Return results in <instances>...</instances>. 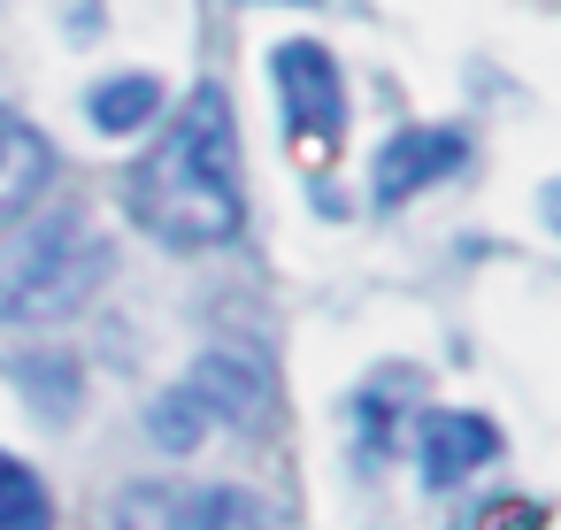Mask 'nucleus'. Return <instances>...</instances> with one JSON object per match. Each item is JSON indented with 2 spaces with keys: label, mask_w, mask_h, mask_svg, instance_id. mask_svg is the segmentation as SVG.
<instances>
[{
  "label": "nucleus",
  "mask_w": 561,
  "mask_h": 530,
  "mask_svg": "<svg viewBox=\"0 0 561 530\" xmlns=\"http://www.w3.org/2000/svg\"><path fill=\"white\" fill-rule=\"evenodd\" d=\"M270 78H277V101H285L293 154H300V162H331L339 139H346V85H339V62H331L316 39H285V47L270 55Z\"/></svg>",
  "instance_id": "7ed1b4c3"
},
{
  "label": "nucleus",
  "mask_w": 561,
  "mask_h": 530,
  "mask_svg": "<svg viewBox=\"0 0 561 530\" xmlns=\"http://www.w3.org/2000/svg\"><path fill=\"white\" fill-rule=\"evenodd\" d=\"M55 177V154H47V139L24 124V116H9L0 108V216H16L39 185Z\"/></svg>",
  "instance_id": "0eeeda50"
},
{
  "label": "nucleus",
  "mask_w": 561,
  "mask_h": 530,
  "mask_svg": "<svg viewBox=\"0 0 561 530\" xmlns=\"http://www.w3.org/2000/svg\"><path fill=\"white\" fill-rule=\"evenodd\" d=\"M85 108H93V124H101L108 139H131L139 124H154V108H162V78H154V70H124V78H101Z\"/></svg>",
  "instance_id": "6e6552de"
},
{
  "label": "nucleus",
  "mask_w": 561,
  "mask_h": 530,
  "mask_svg": "<svg viewBox=\"0 0 561 530\" xmlns=\"http://www.w3.org/2000/svg\"><path fill=\"white\" fill-rule=\"evenodd\" d=\"M208 400L193 392V384H178V392H162L154 400V415H147V430H154V446H170V453H193L201 438H208Z\"/></svg>",
  "instance_id": "9d476101"
},
{
  "label": "nucleus",
  "mask_w": 561,
  "mask_h": 530,
  "mask_svg": "<svg viewBox=\"0 0 561 530\" xmlns=\"http://www.w3.org/2000/svg\"><path fill=\"white\" fill-rule=\"evenodd\" d=\"M108 530H262V499L239 484H131Z\"/></svg>",
  "instance_id": "20e7f679"
},
{
  "label": "nucleus",
  "mask_w": 561,
  "mask_h": 530,
  "mask_svg": "<svg viewBox=\"0 0 561 530\" xmlns=\"http://www.w3.org/2000/svg\"><path fill=\"white\" fill-rule=\"evenodd\" d=\"M47 522H55L47 484L24 461H0V530H47Z\"/></svg>",
  "instance_id": "9b49d317"
},
{
  "label": "nucleus",
  "mask_w": 561,
  "mask_h": 530,
  "mask_svg": "<svg viewBox=\"0 0 561 530\" xmlns=\"http://www.w3.org/2000/svg\"><path fill=\"white\" fill-rule=\"evenodd\" d=\"M108 277V239L85 208H47L0 246V323H62Z\"/></svg>",
  "instance_id": "f03ea898"
},
{
  "label": "nucleus",
  "mask_w": 561,
  "mask_h": 530,
  "mask_svg": "<svg viewBox=\"0 0 561 530\" xmlns=\"http://www.w3.org/2000/svg\"><path fill=\"white\" fill-rule=\"evenodd\" d=\"M392 407H400V384H385V392L369 384V392H362V430H369V453H385V446H392Z\"/></svg>",
  "instance_id": "ddd939ff"
},
{
  "label": "nucleus",
  "mask_w": 561,
  "mask_h": 530,
  "mask_svg": "<svg viewBox=\"0 0 561 530\" xmlns=\"http://www.w3.org/2000/svg\"><path fill=\"white\" fill-rule=\"evenodd\" d=\"M484 530H546V507H538V499H500V507L484 515Z\"/></svg>",
  "instance_id": "4468645a"
},
{
  "label": "nucleus",
  "mask_w": 561,
  "mask_h": 530,
  "mask_svg": "<svg viewBox=\"0 0 561 530\" xmlns=\"http://www.w3.org/2000/svg\"><path fill=\"white\" fill-rule=\"evenodd\" d=\"M131 216L162 246H224L247 223V185H239V124L224 85H201L178 124L154 139V154L131 170Z\"/></svg>",
  "instance_id": "f257e3e1"
},
{
  "label": "nucleus",
  "mask_w": 561,
  "mask_h": 530,
  "mask_svg": "<svg viewBox=\"0 0 561 530\" xmlns=\"http://www.w3.org/2000/svg\"><path fill=\"white\" fill-rule=\"evenodd\" d=\"M415 453H423V484H461L469 469H484L500 453V430L484 415H461V407H438L423 415L415 430Z\"/></svg>",
  "instance_id": "423d86ee"
},
{
  "label": "nucleus",
  "mask_w": 561,
  "mask_h": 530,
  "mask_svg": "<svg viewBox=\"0 0 561 530\" xmlns=\"http://www.w3.org/2000/svg\"><path fill=\"white\" fill-rule=\"evenodd\" d=\"M300 9H308V0H300Z\"/></svg>",
  "instance_id": "2eb2a0df"
},
{
  "label": "nucleus",
  "mask_w": 561,
  "mask_h": 530,
  "mask_svg": "<svg viewBox=\"0 0 561 530\" xmlns=\"http://www.w3.org/2000/svg\"><path fill=\"white\" fill-rule=\"evenodd\" d=\"M185 384L208 400V415H231V423H254V415H262V377H254L247 361H231V354H208Z\"/></svg>",
  "instance_id": "1a4fd4ad"
},
{
  "label": "nucleus",
  "mask_w": 561,
  "mask_h": 530,
  "mask_svg": "<svg viewBox=\"0 0 561 530\" xmlns=\"http://www.w3.org/2000/svg\"><path fill=\"white\" fill-rule=\"evenodd\" d=\"M461 154H469V139H461L454 124H408V131H392V139L377 147V170H369L377 208H400L408 193L438 185L446 170H461Z\"/></svg>",
  "instance_id": "39448f33"
},
{
  "label": "nucleus",
  "mask_w": 561,
  "mask_h": 530,
  "mask_svg": "<svg viewBox=\"0 0 561 530\" xmlns=\"http://www.w3.org/2000/svg\"><path fill=\"white\" fill-rule=\"evenodd\" d=\"M24 377H32V400L47 415H70L78 407V369L70 361H24Z\"/></svg>",
  "instance_id": "f8f14e48"
}]
</instances>
